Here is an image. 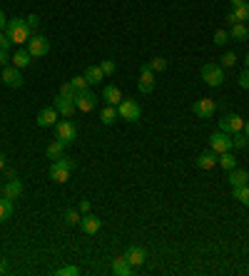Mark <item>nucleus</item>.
Instances as JSON below:
<instances>
[{
	"label": "nucleus",
	"mask_w": 249,
	"mask_h": 276,
	"mask_svg": "<svg viewBox=\"0 0 249 276\" xmlns=\"http://www.w3.org/2000/svg\"><path fill=\"white\" fill-rule=\"evenodd\" d=\"M210 149L214 152V154H222V152H230L232 149V137L227 134V132H214V134H210Z\"/></svg>",
	"instance_id": "nucleus-8"
},
{
	"label": "nucleus",
	"mask_w": 249,
	"mask_h": 276,
	"mask_svg": "<svg viewBox=\"0 0 249 276\" xmlns=\"http://www.w3.org/2000/svg\"><path fill=\"white\" fill-rule=\"evenodd\" d=\"M249 179V172H244V169H230V184L232 187H242V184H247Z\"/></svg>",
	"instance_id": "nucleus-25"
},
{
	"label": "nucleus",
	"mask_w": 249,
	"mask_h": 276,
	"mask_svg": "<svg viewBox=\"0 0 249 276\" xmlns=\"http://www.w3.org/2000/svg\"><path fill=\"white\" fill-rule=\"evenodd\" d=\"M137 90L142 95H150L154 90V70L150 67V62L140 65V82H137Z\"/></svg>",
	"instance_id": "nucleus-7"
},
{
	"label": "nucleus",
	"mask_w": 249,
	"mask_h": 276,
	"mask_svg": "<svg viewBox=\"0 0 249 276\" xmlns=\"http://www.w3.org/2000/svg\"><path fill=\"white\" fill-rule=\"evenodd\" d=\"M75 169V159H70V157H60V159H55V165L48 169V177L53 179V182L58 184H65L67 179H70V172Z\"/></svg>",
	"instance_id": "nucleus-2"
},
{
	"label": "nucleus",
	"mask_w": 249,
	"mask_h": 276,
	"mask_svg": "<svg viewBox=\"0 0 249 276\" xmlns=\"http://www.w3.org/2000/svg\"><path fill=\"white\" fill-rule=\"evenodd\" d=\"M117 117H122V120H127V122H140V117H142V107H140V102H134V100H122L120 105H117Z\"/></svg>",
	"instance_id": "nucleus-4"
},
{
	"label": "nucleus",
	"mask_w": 249,
	"mask_h": 276,
	"mask_svg": "<svg viewBox=\"0 0 249 276\" xmlns=\"http://www.w3.org/2000/svg\"><path fill=\"white\" fill-rule=\"evenodd\" d=\"M224 20H227V22H230V25H234V22H239V20L234 18V13H232V10H230V13H227V18H224Z\"/></svg>",
	"instance_id": "nucleus-45"
},
{
	"label": "nucleus",
	"mask_w": 249,
	"mask_h": 276,
	"mask_svg": "<svg viewBox=\"0 0 249 276\" xmlns=\"http://www.w3.org/2000/svg\"><path fill=\"white\" fill-rule=\"evenodd\" d=\"M102 97H105V102L107 105H120L125 97H122V92H120V87H115V85H105V90H102Z\"/></svg>",
	"instance_id": "nucleus-18"
},
{
	"label": "nucleus",
	"mask_w": 249,
	"mask_h": 276,
	"mask_svg": "<svg viewBox=\"0 0 249 276\" xmlns=\"http://www.w3.org/2000/svg\"><path fill=\"white\" fill-rule=\"evenodd\" d=\"M55 134H58V140L67 147V145H73L77 140V127L70 122V120H62V122H58L55 125Z\"/></svg>",
	"instance_id": "nucleus-6"
},
{
	"label": "nucleus",
	"mask_w": 249,
	"mask_h": 276,
	"mask_svg": "<svg viewBox=\"0 0 249 276\" xmlns=\"http://www.w3.org/2000/svg\"><path fill=\"white\" fill-rule=\"evenodd\" d=\"M8 271V261L5 259H0V274H5Z\"/></svg>",
	"instance_id": "nucleus-47"
},
{
	"label": "nucleus",
	"mask_w": 249,
	"mask_h": 276,
	"mask_svg": "<svg viewBox=\"0 0 249 276\" xmlns=\"http://www.w3.org/2000/svg\"><path fill=\"white\" fill-rule=\"evenodd\" d=\"M199 75H202V80H205L210 87H219V85L224 82V67L217 65V62H207V65L199 70Z\"/></svg>",
	"instance_id": "nucleus-3"
},
{
	"label": "nucleus",
	"mask_w": 249,
	"mask_h": 276,
	"mask_svg": "<svg viewBox=\"0 0 249 276\" xmlns=\"http://www.w3.org/2000/svg\"><path fill=\"white\" fill-rule=\"evenodd\" d=\"M219 129L222 132H227V134H234V132H242L244 129V117H239V114H224L222 120H219Z\"/></svg>",
	"instance_id": "nucleus-9"
},
{
	"label": "nucleus",
	"mask_w": 249,
	"mask_h": 276,
	"mask_svg": "<svg viewBox=\"0 0 249 276\" xmlns=\"http://www.w3.org/2000/svg\"><path fill=\"white\" fill-rule=\"evenodd\" d=\"M5 35L10 37L13 45H25L33 33H30L28 22H25L22 18H13V20H8V25H5Z\"/></svg>",
	"instance_id": "nucleus-1"
},
{
	"label": "nucleus",
	"mask_w": 249,
	"mask_h": 276,
	"mask_svg": "<svg viewBox=\"0 0 249 276\" xmlns=\"http://www.w3.org/2000/svg\"><path fill=\"white\" fill-rule=\"evenodd\" d=\"M53 107L58 110V114L62 117V120H70L73 112L77 110L75 100H70V97H65V95H58V97H55V105H53Z\"/></svg>",
	"instance_id": "nucleus-11"
},
{
	"label": "nucleus",
	"mask_w": 249,
	"mask_h": 276,
	"mask_svg": "<svg viewBox=\"0 0 249 276\" xmlns=\"http://www.w3.org/2000/svg\"><path fill=\"white\" fill-rule=\"evenodd\" d=\"M95 105H97L95 92L82 90V92H77V95H75V107L80 112H93V110H95Z\"/></svg>",
	"instance_id": "nucleus-10"
},
{
	"label": "nucleus",
	"mask_w": 249,
	"mask_h": 276,
	"mask_svg": "<svg viewBox=\"0 0 249 276\" xmlns=\"http://www.w3.org/2000/svg\"><path fill=\"white\" fill-rule=\"evenodd\" d=\"M5 25H8V22H5V13H3V10H0V30H3V28H5Z\"/></svg>",
	"instance_id": "nucleus-49"
},
{
	"label": "nucleus",
	"mask_w": 249,
	"mask_h": 276,
	"mask_svg": "<svg viewBox=\"0 0 249 276\" xmlns=\"http://www.w3.org/2000/svg\"><path fill=\"white\" fill-rule=\"evenodd\" d=\"M132 269H134V266L125 257H115V259H112V274L127 276V274H132Z\"/></svg>",
	"instance_id": "nucleus-19"
},
{
	"label": "nucleus",
	"mask_w": 249,
	"mask_h": 276,
	"mask_svg": "<svg viewBox=\"0 0 249 276\" xmlns=\"http://www.w3.org/2000/svg\"><path fill=\"white\" fill-rule=\"evenodd\" d=\"M197 167L199 169H212V167H217V154L207 149V152H202L199 157H197Z\"/></svg>",
	"instance_id": "nucleus-21"
},
{
	"label": "nucleus",
	"mask_w": 249,
	"mask_h": 276,
	"mask_svg": "<svg viewBox=\"0 0 249 276\" xmlns=\"http://www.w3.org/2000/svg\"><path fill=\"white\" fill-rule=\"evenodd\" d=\"M100 70L105 75H115V70H117L115 60H102V62H100Z\"/></svg>",
	"instance_id": "nucleus-35"
},
{
	"label": "nucleus",
	"mask_w": 249,
	"mask_h": 276,
	"mask_svg": "<svg viewBox=\"0 0 249 276\" xmlns=\"http://www.w3.org/2000/svg\"><path fill=\"white\" fill-rule=\"evenodd\" d=\"M214 110H217V105H214V100H210V97L197 100V102L192 105V112H194L199 120H210L212 114H214Z\"/></svg>",
	"instance_id": "nucleus-12"
},
{
	"label": "nucleus",
	"mask_w": 249,
	"mask_h": 276,
	"mask_svg": "<svg viewBox=\"0 0 249 276\" xmlns=\"http://www.w3.org/2000/svg\"><path fill=\"white\" fill-rule=\"evenodd\" d=\"M25 48H28V53L33 57H45L48 55V50H50V40L45 35H38V33H33L30 40L25 42Z\"/></svg>",
	"instance_id": "nucleus-5"
},
{
	"label": "nucleus",
	"mask_w": 249,
	"mask_h": 276,
	"mask_svg": "<svg viewBox=\"0 0 249 276\" xmlns=\"http://www.w3.org/2000/svg\"><path fill=\"white\" fill-rule=\"evenodd\" d=\"M58 110H55V107H42V110L38 112V120H35V122H38V127H55V125H58Z\"/></svg>",
	"instance_id": "nucleus-14"
},
{
	"label": "nucleus",
	"mask_w": 249,
	"mask_h": 276,
	"mask_svg": "<svg viewBox=\"0 0 249 276\" xmlns=\"http://www.w3.org/2000/svg\"><path fill=\"white\" fill-rule=\"evenodd\" d=\"M10 217H13V202L3 197V199H0V224H3V221H8Z\"/></svg>",
	"instance_id": "nucleus-28"
},
{
	"label": "nucleus",
	"mask_w": 249,
	"mask_h": 276,
	"mask_svg": "<svg viewBox=\"0 0 249 276\" xmlns=\"http://www.w3.org/2000/svg\"><path fill=\"white\" fill-rule=\"evenodd\" d=\"M0 194H3L5 199H10V202L18 199L20 194H22V182H20V179H8V182L3 184V192H0Z\"/></svg>",
	"instance_id": "nucleus-16"
},
{
	"label": "nucleus",
	"mask_w": 249,
	"mask_h": 276,
	"mask_svg": "<svg viewBox=\"0 0 249 276\" xmlns=\"http://www.w3.org/2000/svg\"><path fill=\"white\" fill-rule=\"evenodd\" d=\"M5 165H8V157H5V154H3V152H0V172H3V169H5Z\"/></svg>",
	"instance_id": "nucleus-46"
},
{
	"label": "nucleus",
	"mask_w": 249,
	"mask_h": 276,
	"mask_svg": "<svg viewBox=\"0 0 249 276\" xmlns=\"http://www.w3.org/2000/svg\"><path fill=\"white\" fill-rule=\"evenodd\" d=\"M230 37L232 40H239V42H244V40H249V28L244 25V22H234L230 30Z\"/></svg>",
	"instance_id": "nucleus-22"
},
{
	"label": "nucleus",
	"mask_w": 249,
	"mask_h": 276,
	"mask_svg": "<svg viewBox=\"0 0 249 276\" xmlns=\"http://www.w3.org/2000/svg\"><path fill=\"white\" fill-rule=\"evenodd\" d=\"M244 65H247V67H249V53H247V57H244Z\"/></svg>",
	"instance_id": "nucleus-51"
},
{
	"label": "nucleus",
	"mask_w": 249,
	"mask_h": 276,
	"mask_svg": "<svg viewBox=\"0 0 249 276\" xmlns=\"http://www.w3.org/2000/svg\"><path fill=\"white\" fill-rule=\"evenodd\" d=\"M55 274L58 276H77L80 274V269H77V266H62V269H58Z\"/></svg>",
	"instance_id": "nucleus-39"
},
{
	"label": "nucleus",
	"mask_w": 249,
	"mask_h": 276,
	"mask_svg": "<svg viewBox=\"0 0 249 276\" xmlns=\"http://www.w3.org/2000/svg\"><path fill=\"white\" fill-rule=\"evenodd\" d=\"M8 65V50H0V67Z\"/></svg>",
	"instance_id": "nucleus-44"
},
{
	"label": "nucleus",
	"mask_w": 249,
	"mask_h": 276,
	"mask_svg": "<svg viewBox=\"0 0 249 276\" xmlns=\"http://www.w3.org/2000/svg\"><path fill=\"white\" fill-rule=\"evenodd\" d=\"M249 147V137L244 132H234V137H232V149H244Z\"/></svg>",
	"instance_id": "nucleus-29"
},
{
	"label": "nucleus",
	"mask_w": 249,
	"mask_h": 276,
	"mask_svg": "<svg viewBox=\"0 0 249 276\" xmlns=\"http://www.w3.org/2000/svg\"><path fill=\"white\" fill-rule=\"evenodd\" d=\"M212 42H214V45H224V42H230V33H227V30H217Z\"/></svg>",
	"instance_id": "nucleus-36"
},
{
	"label": "nucleus",
	"mask_w": 249,
	"mask_h": 276,
	"mask_svg": "<svg viewBox=\"0 0 249 276\" xmlns=\"http://www.w3.org/2000/svg\"><path fill=\"white\" fill-rule=\"evenodd\" d=\"M234 199H239V202L249 206V184H242V187H234Z\"/></svg>",
	"instance_id": "nucleus-30"
},
{
	"label": "nucleus",
	"mask_w": 249,
	"mask_h": 276,
	"mask_svg": "<svg viewBox=\"0 0 249 276\" xmlns=\"http://www.w3.org/2000/svg\"><path fill=\"white\" fill-rule=\"evenodd\" d=\"M217 165L222 167V169H227V172H230V169H234V167H237V157L232 154V149H230V152H222V154H217Z\"/></svg>",
	"instance_id": "nucleus-23"
},
{
	"label": "nucleus",
	"mask_w": 249,
	"mask_h": 276,
	"mask_svg": "<svg viewBox=\"0 0 249 276\" xmlns=\"http://www.w3.org/2000/svg\"><path fill=\"white\" fill-rule=\"evenodd\" d=\"M100 120H102V125H112L117 120V107L115 105H105L102 112H100Z\"/></svg>",
	"instance_id": "nucleus-27"
},
{
	"label": "nucleus",
	"mask_w": 249,
	"mask_h": 276,
	"mask_svg": "<svg viewBox=\"0 0 249 276\" xmlns=\"http://www.w3.org/2000/svg\"><path fill=\"white\" fill-rule=\"evenodd\" d=\"M237 82H239L242 90H249V67H244V70L239 73V80H237Z\"/></svg>",
	"instance_id": "nucleus-38"
},
{
	"label": "nucleus",
	"mask_w": 249,
	"mask_h": 276,
	"mask_svg": "<svg viewBox=\"0 0 249 276\" xmlns=\"http://www.w3.org/2000/svg\"><path fill=\"white\" fill-rule=\"evenodd\" d=\"M0 80H3L8 87H22V75H20V70L15 67V65H13V67L5 65V67H3V75H0Z\"/></svg>",
	"instance_id": "nucleus-13"
},
{
	"label": "nucleus",
	"mask_w": 249,
	"mask_h": 276,
	"mask_svg": "<svg viewBox=\"0 0 249 276\" xmlns=\"http://www.w3.org/2000/svg\"><path fill=\"white\" fill-rule=\"evenodd\" d=\"M30 62H33V55L28 53V48H20L18 53L13 55V65H15L18 70H22V67H28Z\"/></svg>",
	"instance_id": "nucleus-20"
},
{
	"label": "nucleus",
	"mask_w": 249,
	"mask_h": 276,
	"mask_svg": "<svg viewBox=\"0 0 249 276\" xmlns=\"http://www.w3.org/2000/svg\"><path fill=\"white\" fill-rule=\"evenodd\" d=\"M0 192H3V184H0Z\"/></svg>",
	"instance_id": "nucleus-52"
},
{
	"label": "nucleus",
	"mask_w": 249,
	"mask_h": 276,
	"mask_svg": "<svg viewBox=\"0 0 249 276\" xmlns=\"http://www.w3.org/2000/svg\"><path fill=\"white\" fill-rule=\"evenodd\" d=\"M45 154H48V159H60V157L65 154V145H62L60 140H55L53 145H48V149H45Z\"/></svg>",
	"instance_id": "nucleus-26"
},
{
	"label": "nucleus",
	"mask_w": 249,
	"mask_h": 276,
	"mask_svg": "<svg viewBox=\"0 0 249 276\" xmlns=\"http://www.w3.org/2000/svg\"><path fill=\"white\" fill-rule=\"evenodd\" d=\"M242 132H244V134L249 137V120H244V129H242Z\"/></svg>",
	"instance_id": "nucleus-50"
},
{
	"label": "nucleus",
	"mask_w": 249,
	"mask_h": 276,
	"mask_svg": "<svg viewBox=\"0 0 249 276\" xmlns=\"http://www.w3.org/2000/svg\"><path fill=\"white\" fill-rule=\"evenodd\" d=\"M87 212H90V202L82 199V202H80V214H87Z\"/></svg>",
	"instance_id": "nucleus-43"
},
{
	"label": "nucleus",
	"mask_w": 249,
	"mask_h": 276,
	"mask_svg": "<svg viewBox=\"0 0 249 276\" xmlns=\"http://www.w3.org/2000/svg\"><path fill=\"white\" fill-rule=\"evenodd\" d=\"M150 67H152L154 73H162V70L167 67V60H165L162 55H157V57H152V60H150Z\"/></svg>",
	"instance_id": "nucleus-33"
},
{
	"label": "nucleus",
	"mask_w": 249,
	"mask_h": 276,
	"mask_svg": "<svg viewBox=\"0 0 249 276\" xmlns=\"http://www.w3.org/2000/svg\"><path fill=\"white\" fill-rule=\"evenodd\" d=\"M234 62H237V55H234V53H224V55H222V62H219V65H222V67H232Z\"/></svg>",
	"instance_id": "nucleus-40"
},
{
	"label": "nucleus",
	"mask_w": 249,
	"mask_h": 276,
	"mask_svg": "<svg viewBox=\"0 0 249 276\" xmlns=\"http://www.w3.org/2000/svg\"><path fill=\"white\" fill-rule=\"evenodd\" d=\"M100 226H102V221H100V217H95V214H82V219H80V229L85 232V234H97L100 232Z\"/></svg>",
	"instance_id": "nucleus-15"
},
{
	"label": "nucleus",
	"mask_w": 249,
	"mask_h": 276,
	"mask_svg": "<svg viewBox=\"0 0 249 276\" xmlns=\"http://www.w3.org/2000/svg\"><path fill=\"white\" fill-rule=\"evenodd\" d=\"M80 219H82V217H80V212H75V209H67V212H65V221H67V224H80Z\"/></svg>",
	"instance_id": "nucleus-37"
},
{
	"label": "nucleus",
	"mask_w": 249,
	"mask_h": 276,
	"mask_svg": "<svg viewBox=\"0 0 249 276\" xmlns=\"http://www.w3.org/2000/svg\"><path fill=\"white\" fill-rule=\"evenodd\" d=\"M125 259L132 264V266H142L145 264V259H147V251L142 249V246H137V244H132L130 249H127V254H125Z\"/></svg>",
	"instance_id": "nucleus-17"
},
{
	"label": "nucleus",
	"mask_w": 249,
	"mask_h": 276,
	"mask_svg": "<svg viewBox=\"0 0 249 276\" xmlns=\"http://www.w3.org/2000/svg\"><path fill=\"white\" fill-rule=\"evenodd\" d=\"M25 22H28L30 33H35V30L40 28V18H38V15H28V18H25Z\"/></svg>",
	"instance_id": "nucleus-41"
},
{
	"label": "nucleus",
	"mask_w": 249,
	"mask_h": 276,
	"mask_svg": "<svg viewBox=\"0 0 249 276\" xmlns=\"http://www.w3.org/2000/svg\"><path fill=\"white\" fill-rule=\"evenodd\" d=\"M60 95H65V97H70V100H75L77 90H75V87H73V82H62V85H60Z\"/></svg>",
	"instance_id": "nucleus-34"
},
{
	"label": "nucleus",
	"mask_w": 249,
	"mask_h": 276,
	"mask_svg": "<svg viewBox=\"0 0 249 276\" xmlns=\"http://www.w3.org/2000/svg\"><path fill=\"white\" fill-rule=\"evenodd\" d=\"M10 45H13V42H10V37L0 33V50H10Z\"/></svg>",
	"instance_id": "nucleus-42"
},
{
	"label": "nucleus",
	"mask_w": 249,
	"mask_h": 276,
	"mask_svg": "<svg viewBox=\"0 0 249 276\" xmlns=\"http://www.w3.org/2000/svg\"><path fill=\"white\" fill-rule=\"evenodd\" d=\"M70 82H73V87H75L77 92L90 90V82H87V77H85V75H75V77H73Z\"/></svg>",
	"instance_id": "nucleus-32"
},
{
	"label": "nucleus",
	"mask_w": 249,
	"mask_h": 276,
	"mask_svg": "<svg viewBox=\"0 0 249 276\" xmlns=\"http://www.w3.org/2000/svg\"><path fill=\"white\" fill-rule=\"evenodd\" d=\"M232 13H234V18L239 20V22H247L249 20V3L239 5V8H232Z\"/></svg>",
	"instance_id": "nucleus-31"
},
{
	"label": "nucleus",
	"mask_w": 249,
	"mask_h": 276,
	"mask_svg": "<svg viewBox=\"0 0 249 276\" xmlns=\"http://www.w3.org/2000/svg\"><path fill=\"white\" fill-rule=\"evenodd\" d=\"M85 77H87L90 85H100V82L105 80V73L100 70V65H90V67L85 70Z\"/></svg>",
	"instance_id": "nucleus-24"
},
{
	"label": "nucleus",
	"mask_w": 249,
	"mask_h": 276,
	"mask_svg": "<svg viewBox=\"0 0 249 276\" xmlns=\"http://www.w3.org/2000/svg\"><path fill=\"white\" fill-rule=\"evenodd\" d=\"M230 3H232V8H239V5H244L247 0H230Z\"/></svg>",
	"instance_id": "nucleus-48"
}]
</instances>
